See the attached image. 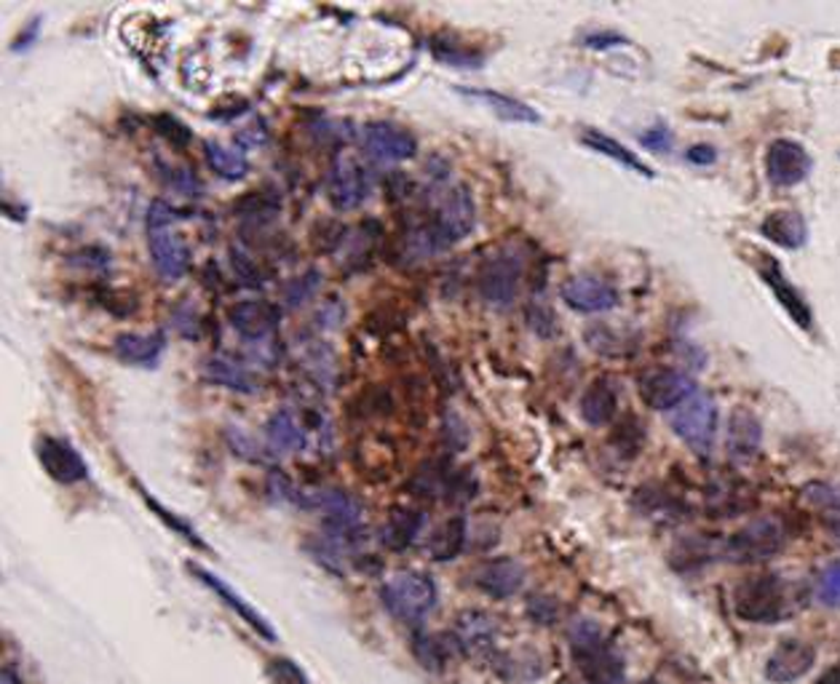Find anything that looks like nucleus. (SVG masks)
Instances as JSON below:
<instances>
[{"label": "nucleus", "mask_w": 840, "mask_h": 684, "mask_svg": "<svg viewBox=\"0 0 840 684\" xmlns=\"http://www.w3.org/2000/svg\"><path fill=\"white\" fill-rule=\"evenodd\" d=\"M477 225V207L466 185H448L439 190L434 214L429 222L410 233V249L418 256L437 254L463 241Z\"/></svg>", "instance_id": "nucleus-1"}, {"label": "nucleus", "mask_w": 840, "mask_h": 684, "mask_svg": "<svg viewBox=\"0 0 840 684\" xmlns=\"http://www.w3.org/2000/svg\"><path fill=\"white\" fill-rule=\"evenodd\" d=\"M146 235L156 273L167 281L186 279L190 271V249L182 233L174 230V209L163 199H156L148 207Z\"/></svg>", "instance_id": "nucleus-2"}, {"label": "nucleus", "mask_w": 840, "mask_h": 684, "mask_svg": "<svg viewBox=\"0 0 840 684\" xmlns=\"http://www.w3.org/2000/svg\"><path fill=\"white\" fill-rule=\"evenodd\" d=\"M570 647L579 663L581 676L589 684H621L623 682V663L621 657L610 650V644L602 636V631L592 621H576L570 628Z\"/></svg>", "instance_id": "nucleus-3"}, {"label": "nucleus", "mask_w": 840, "mask_h": 684, "mask_svg": "<svg viewBox=\"0 0 840 684\" xmlns=\"http://www.w3.org/2000/svg\"><path fill=\"white\" fill-rule=\"evenodd\" d=\"M380 602L397 621L420 623L437 607V585L426 572L402 570L380 585Z\"/></svg>", "instance_id": "nucleus-4"}, {"label": "nucleus", "mask_w": 840, "mask_h": 684, "mask_svg": "<svg viewBox=\"0 0 840 684\" xmlns=\"http://www.w3.org/2000/svg\"><path fill=\"white\" fill-rule=\"evenodd\" d=\"M718 420L720 412L714 399L710 393L696 391L691 399L682 401L678 410L672 412L669 425H672L674 436L688 444V450L707 457L712 452L714 439H718Z\"/></svg>", "instance_id": "nucleus-5"}, {"label": "nucleus", "mask_w": 840, "mask_h": 684, "mask_svg": "<svg viewBox=\"0 0 840 684\" xmlns=\"http://www.w3.org/2000/svg\"><path fill=\"white\" fill-rule=\"evenodd\" d=\"M298 503L303 509H317L324 516L327 532L338 541H357V535L362 532V503L343 490H306Z\"/></svg>", "instance_id": "nucleus-6"}, {"label": "nucleus", "mask_w": 840, "mask_h": 684, "mask_svg": "<svg viewBox=\"0 0 840 684\" xmlns=\"http://www.w3.org/2000/svg\"><path fill=\"white\" fill-rule=\"evenodd\" d=\"M524 271V260L517 249L503 247L493 256L482 262L479 268V294L488 305L493 308H509L517 300V289H520Z\"/></svg>", "instance_id": "nucleus-7"}, {"label": "nucleus", "mask_w": 840, "mask_h": 684, "mask_svg": "<svg viewBox=\"0 0 840 684\" xmlns=\"http://www.w3.org/2000/svg\"><path fill=\"white\" fill-rule=\"evenodd\" d=\"M372 174L370 169L351 153H334L327 174V195L338 212H353L370 199Z\"/></svg>", "instance_id": "nucleus-8"}, {"label": "nucleus", "mask_w": 840, "mask_h": 684, "mask_svg": "<svg viewBox=\"0 0 840 684\" xmlns=\"http://www.w3.org/2000/svg\"><path fill=\"white\" fill-rule=\"evenodd\" d=\"M737 615L750 623H773L784 613L782 581L773 575L750 577L737 589Z\"/></svg>", "instance_id": "nucleus-9"}, {"label": "nucleus", "mask_w": 840, "mask_h": 684, "mask_svg": "<svg viewBox=\"0 0 840 684\" xmlns=\"http://www.w3.org/2000/svg\"><path fill=\"white\" fill-rule=\"evenodd\" d=\"M362 148L378 163H402L418 153V140L391 121H370L362 129Z\"/></svg>", "instance_id": "nucleus-10"}, {"label": "nucleus", "mask_w": 840, "mask_h": 684, "mask_svg": "<svg viewBox=\"0 0 840 684\" xmlns=\"http://www.w3.org/2000/svg\"><path fill=\"white\" fill-rule=\"evenodd\" d=\"M560 298L570 311L576 313H606L613 311L619 305V289L602 275L594 273H579L570 275L568 281H562Z\"/></svg>", "instance_id": "nucleus-11"}, {"label": "nucleus", "mask_w": 840, "mask_h": 684, "mask_svg": "<svg viewBox=\"0 0 840 684\" xmlns=\"http://www.w3.org/2000/svg\"><path fill=\"white\" fill-rule=\"evenodd\" d=\"M784 543V532L773 519H760V522L747 524L737 535L728 537L726 556L731 562H763L773 556Z\"/></svg>", "instance_id": "nucleus-12"}, {"label": "nucleus", "mask_w": 840, "mask_h": 684, "mask_svg": "<svg viewBox=\"0 0 840 684\" xmlns=\"http://www.w3.org/2000/svg\"><path fill=\"white\" fill-rule=\"evenodd\" d=\"M640 399L656 412L678 410L696 393V383L680 370H651L640 378Z\"/></svg>", "instance_id": "nucleus-13"}, {"label": "nucleus", "mask_w": 840, "mask_h": 684, "mask_svg": "<svg viewBox=\"0 0 840 684\" xmlns=\"http://www.w3.org/2000/svg\"><path fill=\"white\" fill-rule=\"evenodd\" d=\"M811 155L796 140H773L766 153V177L777 188H796L811 174Z\"/></svg>", "instance_id": "nucleus-14"}, {"label": "nucleus", "mask_w": 840, "mask_h": 684, "mask_svg": "<svg viewBox=\"0 0 840 684\" xmlns=\"http://www.w3.org/2000/svg\"><path fill=\"white\" fill-rule=\"evenodd\" d=\"M36 455L43 471L59 484H78L89 479V465L73 444L57 436H41L36 444Z\"/></svg>", "instance_id": "nucleus-15"}, {"label": "nucleus", "mask_w": 840, "mask_h": 684, "mask_svg": "<svg viewBox=\"0 0 840 684\" xmlns=\"http://www.w3.org/2000/svg\"><path fill=\"white\" fill-rule=\"evenodd\" d=\"M188 572H190V575H193L196 581H199L201 585H207V589L212 591V594L218 596L220 602L226 604V607H231L233 613L239 615L241 621H244L247 626L254 631V634H260L262 640H268V642H273V640H276V631L271 628V623H268L266 617H262V615L258 613V610H254L252 604L247 602L244 596L236 594V591H233L231 585H228L226 581H222V577L212 575V572H209L207 567H201V564H196V562H190V564H188Z\"/></svg>", "instance_id": "nucleus-16"}, {"label": "nucleus", "mask_w": 840, "mask_h": 684, "mask_svg": "<svg viewBox=\"0 0 840 684\" xmlns=\"http://www.w3.org/2000/svg\"><path fill=\"white\" fill-rule=\"evenodd\" d=\"M281 311L273 302L266 300H244L236 302L228 311V321L241 338L249 342H268L273 338L276 326H279Z\"/></svg>", "instance_id": "nucleus-17"}, {"label": "nucleus", "mask_w": 840, "mask_h": 684, "mask_svg": "<svg viewBox=\"0 0 840 684\" xmlns=\"http://www.w3.org/2000/svg\"><path fill=\"white\" fill-rule=\"evenodd\" d=\"M813 663H817V650L809 642L787 640L768 655L766 676L777 684H790L809 674Z\"/></svg>", "instance_id": "nucleus-18"}, {"label": "nucleus", "mask_w": 840, "mask_h": 684, "mask_svg": "<svg viewBox=\"0 0 840 684\" xmlns=\"http://www.w3.org/2000/svg\"><path fill=\"white\" fill-rule=\"evenodd\" d=\"M266 442L276 455H294V452L306 450L308 442H311V433H308V428L300 423V418L290 406H281V410H276L268 418Z\"/></svg>", "instance_id": "nucleus-19"}, {"label": "nucleus", "mask_w": 840, "mask_h": 684, "mask_svg": "<svg viewBox=\"0 0 840 684\" xmlns=\"http://www.w3.org/2000/svg\"><path fill=\"white\" fill-rule=\"evenodd\" d=\"M474 583L493 598H509L520 594L524 585V567L517 559H493L477 570Z\"/></svg>", "instance_id": "nucleus-20"}, {"label": "nucleus", "mask_w": 840, "mask_h": 684, "mask_svg": "<svg viewBox=\"0 0 840 684\" xmlns=\"http://www.w3.org/2000/svg\"><path fill=\"white\" fill-rule=\"evenodd\" d=\"M163 348H167V338H163V332H150V334L123 332V334H118L113 342V353L123 361V364L148 366V370L159 364Z\"/></svg>", "instance_id": "nucleus-21"}, {"label": "nucleus", "mask_w": 840, "mask_h": 684, "mask_svg": "<svg viewBox=\"0 0 840 684\" xmlns=\"http://www.w3.org/2000/svg\"><path fill=\"white\" fill-rule=\"evenodd\" d=\"M760 275L766 279V284L773 289V294H777V300L782 302L784 311L792 315V321H796L798 326L803 329H811L813 319H811V311L809 305H806V300L800 298L798 289L787 281V275L782 268H779V262L773 260V256H763V265H760Z\"/></svg>", "instance_id": "nucleus-22"}, {"label": "nucleus", "mask_w": 840, "mask_h": 684, "mask_svg": "<svg viewBox=\"0 0 840 684\" xmlns=\"http://www.w3.org/2000/svg\"><path fill=\"white\" fill-rule=\"evenodd\" d=\"M726 439L731 457L750 460L760 450V442H763V428H760V420L750 410H741L739 406V410L731 412V420H728Z\"/></svg>", "instance_id": "nucleus-23"}, {"label": "nucleus", "mask_w": 840, "mask_h": 684, "mask_svg": "<svg viewBox=\"0 0 840 684\" xmlns=\"http://www.w3.org/2000/svg\"><path fill=\"white\" fill-rule=\"evenodd\" d=\"M579 412L592 428L608 425L610 420L616 418V412H619V393L610 385V380H594V383L581 393Z\"/></svg>", "instance_id": "nucleus-24"}, {"label": "nucleus", "mask_w": 840, "mask_h": 684, "mask_svg": "<svg viewBox=\"0 0 840 684\" xmlns=\"http://www.w3.org/2000/svg\"><path fill=\"white\" fill-rule=\"evenodd\" d=\"M203 378H207L209 383L228 388V391H233V393L258 391V383H254L249 366H244L241 361H236L231 356H212L203 361Z\"/></svg>", "instance_id": "nucleus-25"}, {"label": "nucleus", "mask_w": 840, "mask_h": 684, "mask_svg": "<svg viewBox=\"0 0 840 684\" xmlns=\"http://www.w3.org/2000/svg\"><path fill=\"white\" fill-rule=\"evenodd\" d=\"M458 91H461V94H466V97H474V100L484 102L498 118H503V121H511V123H538V121H541V115H538L528 102L514 100V97L503 94V91L469 89V86H458Z\"/></svg>", "instance_id": "nucleus-26"}, {"label": "nucleus", "mask_w": 840, "mask_h": 684, "mask_svg": "<svg viewBox=\"0 0 840 684\" xmlns=\"http://www.w3.org/2000/svg\"><path fill=\"white\" fill-rule=\"evenodd\" d=\"M203 158H207V167L228 182H241L249 174V169H252L244 150L218 140L203 142Z\"/></svg>", "instance_id": "nucleus-27"}, {"label": "nucleus", "mask_w": 840, "mask_h": 684, "mask_svg": "<svg viewBox=\"0 0 840 684\" xmlns=\"http://www.w3.org/2000/svg\"><path fill=\"white\" fill-rule=\"evenodd\" d=\"M456 636L466 653H488L496 642V621L488 613L469 610L458 617Z\"/></svg>", "instance_id": "nucleus-28"}, {"label": "nucleus", "mask_w": 840, "mask_h": 684, "mask_svg": "<svg viewBox=\"0 0 840 684\" xmlns=\"http://www.w3.org/2000/svg\"><path fill=\"white\" fill-rule=\"evenodd\" d=\"M760 233L766 235L768 241L779 243V247L784 249H798L806 243V235H809V230H806V220L800 217L798 212H771L763 220V225H760Z\"/></svg>", "instance_id": "nucleus-29"}, {"label": "nucleus", "mask_w": 840, "mask_h": 684, "mask_svg": "<svg viewBox=\"0 0 840 684\" xmlns=\"http://www.w3.org/2000/svg\"><path fill=\"white\" fill-rule=\"evenodd\" d=\"M420 527H423V513L412 509H393L386 519L383 530H380V541H383L386 549L404 551L416 541Z\"/></svg>", "instance_id": "nucleus-30"}, {"label": "nucleus", "mask_w": 840, "mask_h": 684, "mask_svg": "<svg viewBox=\"0 0 840 684\" xmlns=\"http://www.w3.org/2000/svg\"><path fill=\"white\" fill-rule=\"evenodd\" d=\"M581 142H583V144H587V148H592V150H594V153H602V155L613 158V161H619V163H621V167H627V169L638 171V174H642V177H653V169H651V167H648V163H646V161H640V158H638V155H634V153H632V150H629V148H627V144L616 142V140H613V137L602 134V131H597V129H587V131H583V134H581Z\"/></svg>", "instance_id": "nucleus-31"}, {"label": "nucleus", "mask_w": 840, "mask_h": 684, "mask_svg": "<svg viewBox=\"0 0 840 684\" xmlns=\"http://www.w3.org/2000/svg\"><path fill=\"white\" fill-rule=\"evenodd\" d=\"M466 545V522L463 516H452L444 524H439L429 541V554L434 562H450L463 551Z\"/></svg>", "instance_id": "nucleus-32"}, {"label": "nucleus", "mask_w": 840, "mask_h": 684, "mask_svg": "<svg viewBox=\"0 0 840 684\" xmlns=\"http://www.w3.org/2000/svg\"><path fill=\"white\" fill-rule=\"evenodd\" d=\"M137 490H140V495H142V500H146V505H148V509H150V511H153V513H156V516H159V519H161V522H163V524H167V527H169V530H172L177 537H186V541H188L190 545H196V549H201V551H209V545L201 541V535H199V532H196L193 527H190V524L186 522V519H182V516H177V513H172V511H169V509H163V505L159 503V500H153V495H150V492L142 490V486H140V484H137Z\"/></svg>", "instance_id": "nucleus-33"}, {"label": "nucleus", "mask_w": 840, "mask_h": 684, "mask_svg": "<svg viewBox=\"0 0 840 684\" xmlns=\"http://www.w3.org/2000/svg\"><path fill=\"white\" fill-rule=\"evenodd\" d=\"M800 495H803L806 503H811L813 509L840 513V484L811 482L800 490Z\"/></svg>", "instance_id": "nucleus-34"}, {"label": "nucleus", "mask_w": 840, "mask_h": 684, "mask_svg": "<svg viewBox=\"0 0 840 684\" xmlns=\"http://www.w3.org/2000/svg\"><path fill=\"white\" fill-rule=\"evenodd\" d=\"M268 680L273 684H308L306 671L298 666V663L290 661V657H273L268 663Z\"/></svg>", "instance_id": "nucleus-35"}, {"label": "nucleus", "mask_w": 840, "mask_h": 684, "mask_svg": "<svg viewBox=\"0 0 840 684\" xmlns=\"http://www.w3.org/2000/svg\"><path fill=\"white\" fill-rule=\"evenodd\" d=\"M817 594L827 607H840V562L830 564V567L819 575Z\"/></svg>", "instance_id": "nucleus-36"}, {"label": "nucleus", "mask_w": 840, "mask_h": 684, "mask_svg": "<svg viewBox=\"0 0 840 684\" xmlns=\"http://www.w3.org/2000/svg\"><path fill=\"white\" fill-rule=\"evenodd\" d=\"M319 279H321V275L317 271H308V275H300V279H294L292 284L287 286V305H290V308L303 305V302L311 298L313 292H317Z\"/></svg>", "instance_id": "nucleus-37"}, {"label": "nucleus", "mask_w": 840, "mask_h": 684, "mask_svg": "<svg viewBox=\"0 0 840 684\" xmlns=\"http://www.w3.org/2000/svg\"><path fill=\"white\" fill-rule=\"evenodd\" d=\"M416 655L418 661L423 663L426 668L431 671H439L444 663V653H442V644H439L437 640H431V636H418L416 640Z\"/></svg>", "instance_id": "nucleus-38"}, {"label": "nucleus", "mask_w": 840, "mask_h": 684, "mask_svg": "<svg viewBox=\"0 0 840 684\" xmlns=\"http://www.w3.org/2000/svg\"><path fill=\"white\" fill-rule=\"evenodd\" d=\"M640 144H646L648 150H656V153H667V150H672V131L667 127L648 129L646 134H640Z\"/></svg>", "instance_id": "nucleus-39"}, {"label": "nucleus", "mask_w": 840, "mask_h": 684, "mask_svg": "<svg viewBox=\"0 0 840 684\" xmlns=\"http://www.w3.org/2000/svg\"><path fill=\"white\" fill-rule=\"evenodd\" d=\"M41 22H43L41 17H32L30 22L17 32V38L11 41V51H14V54H19V51H24V49H30V46H36L38 36H41Z\"/></svg>", "instance_id": "nucleus-40"}, {"label": "nucleus", "mask_w": 840, "mask_h": 684, "mask_svg": "<svg viewBox=\"0 0 840 684\" xmlns=\"http://www.w3.org/2000/svg\"><path fill=\"white\" fill-rule=\"evenodd\" d=\"M686 158L696 167H710V163L718 161V150L712 144H693V148H688Z\"/></svg>", "instance_id": "nucleus-41"}, {"label": "nucleus", "mask_w": 840, "mask_h": 684, "mask_svg": "<svg viewBox=\"0 0 840 684\" xmlns=\"http://www.w3.org/2000/svg\"><path fill=\"white\" fill-rule=\"evenodd\" d=\"M621 41L623 38L616 36V32H589V36L583 38L587 49H610V46H619Z\"/></svg>", "instance_id": "nucleus-42"}, {"label": "nucleus", "mask_w": 840, "mask_h": 684, "mask_svg": "<svg viewBox=\"0 0 840 684\" xmlns=\"http://www.w3.org/2000/svg\"><path fill=\"white\" fill-rule=\"evenodd\" d=\"M530 615H533L538 623H543V626H547V623L554 621L557 607L549 602V598H533V604H530Z\"/></svg>", "instance_id": "nucleus-43"}, {"label": "nucleus", "mask_w": 840, "mask_h": 684, "mask_svg": "<svg viewBox=\"0 0 840 684\" xmlns=\"http://www.w3.org/2000/svg\"><path fill=\"white\" fill-rule=\"evenodd\" d=\"M819 684H840V666L827 671L822 680H819Z\"/></svg>", "instance_id": "nucleus-44"}, {"label": "nucleus", "mask_w": 840, "mask_h": 684, "mask_svg": "<svg viewBox=\"0 0 840 684\" xmlns=\"http://www.w3.org/2000/svg\"><path fill=\"white\" fill-rule=\"evenodd\" d=\"M640 684H661V682H656V680H646V682H640Z\"/></svg>", "instance_id": "nucleus-45"}, {"label": "nucleus", "mask_w": 840, "mask_h": 684, "mask_svg": "<svg viewBox=\"0 0 840 684\" xmlns=\"http://www.w3.org/2000/svg\"><path fill=\"white\" fill-rule=\"evenodd\" d=\"M562 684H570V682H562Z\"/></svg>", "instance_id": "nucleus-46"}]
</instances>
